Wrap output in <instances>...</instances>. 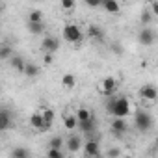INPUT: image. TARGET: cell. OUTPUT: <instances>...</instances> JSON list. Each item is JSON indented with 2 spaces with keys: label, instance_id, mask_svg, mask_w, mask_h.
<instances>
[{
  "label": "cell",
  "instance_id": "6da1fadb",
  "mask_svg": "<svg viewBox=\"0 0 158 158\" xmlns=\"http://www.w3.org/2000/svg\"><path fill=\"white\" fill-rule=\"evenodd\" d=\"M106 99H108L106 110H108L110 115H114V117H127V115L132 114V106H130V102H128L127 97H115V95H112V97H106Z\"/></svg>",
  "mask_w": 158,
  "mask_h": 158
},
{
  "label": "cell",
  "instance_id": "7a4b0ae2",
  "mask_svg": "<svg viewBox=\"0 0 158 158\" xmlns=\"http://www.w3.org/2000/svg\"><path fill=\"white\" fill-rule=\"evenodd\" d=\"M134 127L139 132H149L154 127V119L147 110H138V112H134Z\"/></svg>",
  "mask_w": 158,
  "mask_h": 158
},
{
  "label": "cell",
  "instance_id": "3957f363",
  "mask_svg": "<svg viewBox=\"0 0 158 158\" xmlns=\"http://www.w3.org/2000/svg\"><path fill=\"white\" fill-rule=\"evenodd\" d=\"M61 37H63L65 41L76 45V43H80V41L84 39V34H82V30L78 28L76 24H65L63 30H61Z\"/></svg>",
  "mask_w": 158,
  "mask_h": 158
},
{
  "label": "cell",
  "instance_id": "277c9868",
  "mask_svg": "<svg viewBox=\"0 0 158 158\" xmlns=\"http://www.w3.org/2000/svg\"><path fill=\"white\" fill-rule=\"evenodd\" d=\"M117 78H114V76H106L104 80L99 84V93L102 95V97H112V95H115V91H117Z\"/></svg>",
  "mask_w": 158,
  "mask_h": 158
},
{
  "label": "cell",
  "instance_id": "5b68a950",
  "mask_svg": "<svg viewBox=\"0 0 158 158\" xmlns=\"http://www.w3.org/2000/svg\"><path fill=\"white\" fill-rule=\"evenodd\" d=\"M99 139L101 138H88L84 141V154L89 156V158H95V156H101V145H99Z\"/></svg>",
  "mask_w": 158,
  "mask_h": 158
},
{
  "label": "cell",
  "instance_id": "8992f818",
  "mask_svg": "<svg viewBox=\"0 0 158 158\" xmlns=\"http://www.w3.org/2000/svg\"><path fill=\"white\" fill-rule=\"evenodd\" d=\"M11 125H13V117H11L10 108L0 106V134L6 132V130H10V128H11Z\"/></svg>",
  "mask_w": 158,
  "mask_h": 158
},
{
  "label": "cell",
  "instance_id": "52a82bcc",
  "mask_svg": "<svg viewBox=\"0 0 158 158\" xmlns=\"http://www.w3.org/2000/svg\"><path fill=\"white\" fill-rule=\"evenodd\" d=\"M110 128H112L114 136L121 138V136H125V134L128 132V123H127V119H125V117H115V119L112 121Z\"/></svg>",
  "mask_w": 158,
  "mask_h": 158
},
{
  "label": "cell",
  "instance_id": "ba28073f",
  "mask_svg": "<svg viewBox=\"0 0 158 158\" xmlns=\"http://www.w3.org/2000/svg\"><path fill=\"white\" fill-rule=\"evenodd\" d=\"M30 127H32L34 130H39V132H47V130H50V127L45 123L41 112H34V114L30 115Z\"/></svg>",
  "mask_w": 158,
  "mask_h": 158
},
{
  "label": "cell",
  "instance_id": "9c48e42d",
  "mask_svg": "<svg viewBox=\"0 0 158 158\" xmlns=\"http://www.w3.org/2000/svg\"><path fill=\"white\" fill-rule=\"evenodd\" d=\"M41 50H43V52L56 54V52L60 50V39H56V37H52V35L43 37V41H41Z\"/></svg>",
  "mask_w": 158,
  "mask_h": 158
},
{
  "label": "cell",
  "instance_id": "30bf717a",
  "mask_svg": "<svg viewBox=\"0 0 158 158\" xmlns=\"http://www.w3.org/2000/svg\"><path fill=\"white\" fill-rule=\"evenodd\" d=\"M139 97H141L143 101L154 102L156 97H158V91H156V88H154L152 84H143V86L139 88Z\"/></svg>",
  "mask_w": 158,
  "mask_h": 158
},
{
  "label": "cell",
  "instance_id": "8fae6325",
  "mask_svg": "<svg viewBox=\"0 0 158 158\" xmlns=\"http://www.w3.org/2000/svg\"><path fill=\"white\" fill-rule=\"evenodd\" d=\"M138 39H139V43L143 45V47H151L152 43H154V39H156V35H154V32L151 30V28H147V26H143V30L138 34Z\"/></svg>",
  "mask_w": 158,
  "mask_h": 158
},
{
  "label": "cell",
  "instance_id": "7c38bea8",
  "mask_svg": "<svg viewBox=\"0 0 158 158\" xmlns=\"http://www.w3.org/2000/svg\"><path fill=\"white\" fill-rule=\"evenodd\" d=\"M76 128L82 130L84 134L93 132V130L97 128V119H95V115H91V117H88V119H84V121H78V123H76Z\"/></svg>",
  "mask_w": 158,
  "mask_h": 158
},
{
  "label": "cell",
  "instance_id": "4fadbf2b",
  "mask_svg": "<svg viewBox=\"0 0 158 158\" xmlns=\"http://www.w3.org/2000/svg\"><path fill=\"white\" fill-rule=\"evenodd\" d=\"M65 145H67L69 152H78V151L82 149V139H80V136H69V139L65 141Z\"/></svg>",
  "mask_w": 158,
  "mask_h": 158
},
{
  "label": "cell",
  "instance_id": "5bb4252c",
  "mask_svg": "<svg viewBox=\"0 0 158 158\" xmlns=\"http://www.w3.org/2000/svg\"><path fill=\"white\" fill-rule=\"evenodd\" d=\"M86 35H88L89 39H93V41H102V39H104V32H102L99 26H95V24H89V26H88Z\"/></svg>",
  "mask_w": 158,
  "mask_h": 158
},
{
  "label": "cell",
  "instance_id": "9a60e30c",
  "mask_svg": "<svg viewBox=\"0 0 158 158\" xmlns=\"http://www.w3.org/2000/svg\"><path fill=\"white\" fill-rule=\"evenodd\" d=\"M8 61H10L11 69H15L17 73H23V69H24V63H26V61H24V58H21V56H19V54H15V52L10 56V60H8Z\"/></svg>",
  "mask_w": 158,
  "mask_h": 158
},
{
  "label": "cell",
  "instance_id": "2e32d148",
  "mask_svg": "<svg viewBox=\"0 0 158 158\" xmlns=\"http://www.w3.org/2000/svg\"><path fill=\"white\" fill-rule=\"evenodd\" d=\"M39 73H41V69H39L35 63H24L23 74H24L26 78H35V76H39Z\"/></svg>",
  "mask_w": 158,
  "mask_h": 158
},
{
  "label": "cell",
  "instance_id": "e0dca14e",
  "mask_svg": "<svg viewBox=\"0 0 158 158\" xmlns=\"http://www.w3.org/2000/svg\"><path fill=\"white\" fill-rule=\"evenodd\" d=\"M61 86H63L65 89H73V88L76 86V76L71 74V73H65V74L61 76Z\"/></svg>",
  "mask_w": 158,
  "mask_h": 158
},
{
  "label": "cell",
  "instance_id": "ac0fdd59",
  "mask_svg": "<svg viewBox=\"0 0 158 158\" xmlns=\"http://www.w3.org/2000/svg\"><path fill=\"white\" fill-rule=\"evenodd\" d=\"M101 8H104L108 13H119V10H121L117 0H102V6Z\"/></svg>",
  "mask_w": 158,
  "mask_h": 158
},
{
  "label": "cell",
  "instance_id": "d6986e66",
  "mask_svg": "<svg viewBox=\"0 0 158 158\" xmlns=\"http://www.w3.org/2000/svg\"><path fill=\"white\" fill-rule=\"evenodd\" d=\"M28 32H30L32 35H41V34L45 32L43 21H39V23H28Z\"/></svg>",
  "mask_w": 158,
  "mask_h": 158
},
{
  "label": "cell",
  "instance_id": "ffe728a7",
  "mask_svg": "<svg viewBox=\"0 0 158 158\" xmlns=\"http://www.w3.org/2000/svg\"><path fill=\"white\" fill-rule=\"evenodd\" d=\"M13 54V47L10 43H4V45H0V61H4V60H10V56Z\"/></svg>",
  "mask_w": 158,
  "mask_h": 158
},
{
  "label": "cell",
  "instance_id": "44dd1931",
  "mask_svg": "<svg viewBox=\"0 0 158 158\" xmlns=\"http://www.w3.org/2000/svg\"><path fill=\"white\" fill-rule=\"evenodd\" d=\"M76 123H78V119H76V115L73 114V115H65L63 117V125H65V128L67 130H74L76 128Z\"/></svg>",
  "mask_w": 158,
  "mask_h": 158
},
{
  "label": "cell",
  "instance_id": "7402d4cb",
  "mask_svg": "<svg viewBox=\"0 0 158 158\" xmlns=\"http://www.w3.org/2000/svg\"><path fill=\"white\" fill-rule=\"evenodd\" d=\"M41 115H43V119H45V123L52 128V123H54V110H50V108H45V110H41Z\"/></svg>",
  "mask_w": 158,
  "mask_h": 158
},
{
  "label": "cell",
  "instance_id": "603a6c76",
  "mask_svg": "<svg viewBox=\"0 0 158 158\" xmlns=\"http://www.w3.org/2000/svg\"><path fill=\"white\" fill-rule=\"evenodd\" d=\"M10 156L11 158H26V156H30V151L24 149V147H17V149H13L10 152Z\"/></svg>",
  "mask_w": 158,
  "mask_h": 158
},
{
  "label": "cell",
  "instance_id": "cb8c5ba5",
  "mask_svg": "<svg viewBox=\"0 0 158 158\" xmlns=\"http://www.w3.org/2000/svg\"><path fill=\"white\" fill-rule=\"evenodd\" d=\"M74 115H76V119H78V121H84V119L91 117V115H93V112H91V110H88V108H78Z\"/></svg>",
  "mask_w": 158,
  "mask_h": 158
},
{
  "label": "cell",
  "instance_id": "d4e9b609",
  "mask_svg": "<svg viewBox=\"0 0 158 158\" xmlns=\"http://www.w3.org/2000/svg\"><path fill=\"white\" fill-rule=\"evenodd\" d=\"M43 21V11L41 10H32L28 13V23H39Z\"/></svg>",
  "mask_w": 158,
  "mask_h": 158
},
{
  "label": "cell",
  "instance_id": "484cf974",
  "mask_svg": "<svg viewBox=\"0 0 158 158\" xmlns=\"http://www.w3.org/2000/svg\"><path fill=\"white\" fill-rule=\"evenodd\" d=\"M60 4H61V10H63V11H69V13H71V11L76 8V0H61Z\"/></svg>",
  "mask_w": 158,
  "mask_h": 158
},
{
  "label": "cell",
  "instance_id": "4316f807",
  "mask_svg": "<svg viewBox=\"0 0 158 158\" xmlns=\"http://www.w3.org/2000/svg\"><path fill=\"white\" fill-rule=\"evenodd\" d=\"M152 19H154V15H152L149 10H143V11H141V24H151Z\"/></svg>",
  "mask_w": 158,
  "mask_h": 158
},
{
  "label": "cell",
  "instance_id": "83f0119b",
  "mask_svg": "<svg viewBox=\"0 0 158 158\" xmlns=\"http://www.w3.org/2000/svg\"><path fill=\"white\" fill-rule=\"evenodd\" d=\"M47 156H48V158H61V156H63V152H61V149L50 147V149L47 151Z\"/></svg>",
  "mask_w": 158,
  "mask_h": 158
},
{
  "label": "cell",
  "instance_id": "f1b7e54d",
  "mask_svg": "<svg viewBox=\"0 0 158 158\" xmlns=\"http://www.w3.org/2000/svg\"><path fill=\"white\" fill-rule=\"evenodd\" d=\"M50 147H56V149H61V145H63V139L60 138V136H54V138H50Z\"/></svg>",
  "mask_w": 158,
  "mask_h": 158
},
{
  "label": "cell",
  "instance_id": "f546056e",
  "mask_svg": "<svg viewBox=\"0 0 158 158\" xmlns=\"http://www.w3.org/2000/svg\"><path fill=\"white\" fill-rule=\"evenodd\" d=\"M84 4L88 8H101L102 6V0H84Z\"/></svg>",
  "mask_w": 158,
  "mask_h": 158
},
{
  "label": "cell",
  "instance_id": "4dcf8cb0",
  "mask_svg": "<svg viewBox=\"0 0 158 158\" xmlns=\"http://www.w3.org/2000/svg\"><path fill=\"white\" fill-rule=\"evenodd\" d=\"M54 61V54H50V52H45V56H43V63L45 65H50Z\"/></svg>",
  "mask_w": 158,
  "mask_h": 158
},
{
  "label": "cell",
  "instance_id": "1f68e13d",
  "mask_svg": "<svg viewBox=\"0 0 158 158\" xmlns=\"http://www.w3.org/2000/svg\"><path fill=\"white\" fill-rule=\"evenodd\" d=\"M149 11H151L154 17L158 15V2H156V0H152V2H151V10H149Z\"/></svg>",
  "mask_w": 158,
  "mask_h": 158
},
{
  "label": "cell",
  "instance_id": "d6a6232c",
  "mask_svg": "<svg viewBox=\"0 0 158 158\" xmlns=\"http://www.w3.org/2000/svg\"><path fill=\"white\" fill-rule=\"evenodd\" d=\"M119 154H121L119 149H110V151L106 152V156H119Z\"/></svg>",
  "mask_w": 158,
  "mask_h": 158
},
{
  "label": "cell",
  "instance_id": "836d02e7",
  "mask_svg": "<svg viewBox=\"0 0 158 158\" xmlns=\"http://www.w3.org/2000/svg\"><path fill=\"white\" fill-rule=\"evenodd\" d=\"M0 13H2V4H0Z\"/></svg>",
  "mask_w": 158,
  "mask_h": 158
},
{
  "label": "cell",
  "instance_id": "e575fe53",
  "mask_svg": "<svg viewBox=\"0 0 158 158\" xmlns=\"http://www.w3.org/2000/svg\"><path fill=\"white\" fill-rule=\"evenodd\" d=\"M39 2H41V0H39Z\"/></svg>",
  "mask_w": 158,
  "mask_h": 158
}]
</instances>
